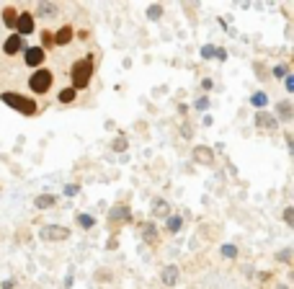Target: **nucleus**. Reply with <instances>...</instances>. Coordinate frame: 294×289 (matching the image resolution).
<instances>
[{"instance_id":"a878e982","label":"nucleus","mask_w":294,"mask_h":289,"mask_svg":"<svg viewBox=\"0 0 294 289\" xmlns=\"http://www.w3.org/2000/svg\"><path fill=\"white\" fill-rule=\"evenodd\" d=\"M214 52H217L214 47H204V49H201V57H204V60H209V57H214Z\"/></svg>"},{"instance_id":"39448f33","label":"nucleus","mask_w":294,"mask_h":289,"mask_svg":"<svg viewBox=\"0 0 294 289\" xmlns=\"http://www.w3.org/2000/svg\"><path fill=\"white\" fill-rule=\"evenodd\" d=\"M16 29H18V37H29V34L34 31V16L21 13L18 21H16Z\"/></svg>"},{"instance_id":"c85d7f7f","label":"nucleus","mask_w":294,"mask_h":289,"mask_svg":"<svg viewBox=\"0 0 294 289\" xmlns=\"http://www.w3.org/2000/svg\"><path fill=\"white\" fill-rule=\"evenodd\" d=\"M65 194H67V196H75V194H77V186H67Z\"/></svg>"},{"instance_id":"4468645a","label":"nucleus","mask_w":294,"mask_h":289,"mask_svg":"<svg viewBox=\"0 0 294 289\" xmlns=\"http://www.w3.org/2000/svg\"><path fill=\"white\" fill-rule=\"evenodd\" d=\"M3 21H5V26H16L18 13H16L13 8H5V10H3Z\"/></svg>"},{"instance_id":"f03ea898","label":"nucleus","mask_w":294,"mask_h":289,"mask_svg":"<svg viewBox=\"0 0 294 289\" xmlns=\"http://www.w3.org/2000/svg\"><path fill=\"white\" fill-rule=\"evenodd\" d=\"M0 101H5V106L16 109L21 114H37V101H31V98L21 96V93H3Z\"/></svg>"},{"instance_id":"9d476101","label":"nucleus","mask_w":294,"mask_h":289,"mask_svg":"<svg viewBox=\"0 0 294 289\" xmlns=\"http://www.w3.org/2000/svg\"><path fill=\"white\" fill-rule=\"evenodd\" d=\"M109 219H114V222H119V219H132L129 206H114V209L109 212Z\"/></svg>"},{"instance_id":"cd10ccee","label":"nucleus","mask_w":294,"mask_h":289,"mask_svg":"<svg viewBox=\"0 0 294 289\" xmlns=\"http://www.w3.org/2000/svg\"><path fill=\"white\" fill-rule=\"evenodd\" d=\"M196 106H199V109H207V106H209V98H199Z\"/></svg>"},{"instance_id":"dca6fc26","label":"nucleus","mask_w":294,"mask_h":289,"mask_svg":"<svg viewBox=\"0 0 294 289\" xmlns=\"http://www.w3.org/2000/svg\"><path fill=\"white\" fill-rule=\"evenodd\" d=\"M142 235H145V240H147V243H157V233H155V225H147V227L142 230Z\"/></svg>"},{"instance_id":"393cba45","label":"nucleus","mask_w":294,"mask_h":289,"mask_svg":"<svg viewBox=\"0 0 294 289\" xmlns=\"http://www.w3.org/2000/svg\"><path fill=\"white\" fill-rule=\"evenodd\" d=\"M235 253H237V248H235V246H224V248H222V256H227V258H230V256H235Z\"/></svg>"},{"instance_id":"423d86ee","label":"nucleus","mask_w":294,"mask_h":289,"mask_svg":"<svg viewBox=\"0 0 294 289\" xmlns=\"http://www.w3.org/2000/svg\"><path fill=\"white\" fill-rule=\"evenodd\" d=\"M21 49H24V39H21L18 34L8 37V39H5V44H3V52H5V54H18Z\"/></svg>"},{"instance_id":"bb28decb","label":"nucleus","mask_w":294,"mask_h":289,"mask_svg":"<svg viewBox=\"0 0 294 289\" xmlns=\"http://www.w3.org/2000/svg\"><path fill=\"white\" fill-rule=\"evenodd\" d=\"M284 219H287V225H292V219H294V209H287V212H284Z\"/></svg>"},{"instance_id":"7c9ffc66","label":"nucleus","mask_w":294,"mask_h":289,"mask_svg":"<svg viewBox=\"0 0 294 289\" xmlns=\"http://www.w3.org/2000/svg\"><path fill=\"white\" fill-rule=\"evenodd\" d=\"M287 90H294V78H287Z\"/></svg>"},{"instance_id":"c756f323","label":"nucleus","mask_w":294,"mask_h":289,"mask_svg":"<svg viewBox=\"0 0 294 289\" xmlns=\"http://www.w3.org/2000/svg\"><path fill=\"white\" fill-rule=\"evenodd\" d=\"M284 73H287V67H281V65H279V67H276V70H274V75H279V78H281V75H284Z\"/></svg>"},{"instance_id":"5701e85b","label":"nucleus","mask_w":294,"mask_h":289,"mask_svg":"<svg viewBox=\"0 0 294 289\" xmlns=\"http://www.w3.org/2000/svg\"><path fill=\"white\" fill-rule=\"evenodd\" d=\"M279 114H281V119H289L292 117V109H289V103H279Z\"/></svg>"},{"instance_id":"7ed1b4c3","label":"nucleus","mask_w":294,"mask_h":289,"mask_svg":"<svg viewBox=\"0 0 294 289\" xmlns=\"http://www.w3.org/2000/svg\"><path fill=\"white\" fill-rule=\"evenodd\" d=\"M39 238L47 240V243H62V240L70 238V230L62 227V225H44L39 230Z\"/></svg>"},{"instance_id":"4be33fe9","label":"nucleus","mask_w":294,"mask_h":289,"mask_svg":"<svg viewBox=\"0 0 294 289\" xmlns=\"http://www.w3.org/2000/svg\"><path fill=\"white\" fill-rule=\"evenodd\" d=\"M41 41H44V47H47V49H49V47H54V34L44 31V34H41Z\"/></svg>"},{"instance_id":"a211bd4d","label":"nucleus","mask_w":294,"mask_h":289,"mask_svg":"<svg viewBox=\"0 0 294 289\" xmlns=\"http://www.w3.org/2000/svg\"><path fill=\"white\" fill-rule=\"evenodd\" d=\"M147 16H150L152 21H157L163 16V5H150V8H147Z\"/></svg>"},{"instance_id":"0eeeda50","label":"nucleus","mask_w":294,"mask_h":289,"mask_svg":"<svg viewBox=\"0 0 294 289\" xmlns=\"http://www.w3.org/2000/svg\"><path fill=\"white\" fill-rule=\"evenodd\" d=\"M194 160L196 163H201V165H207V163H212L214 160V153H212V147H194Z\"/></svg>"},{"instance_id":"aec40b11","label":"nucleus","mask_w":294,"mask_h":289,"mask_svg":"<svg viewBox=\"0 0 294 289\" xmlns=\"http://www.w3.org/2000/svg\"><path fill=\"white\" fill-rule=\"evenodd\" d=\"M163 214H168V202H157L155 204V217H163ZM171 217V214H168Z\"/></svg>"},{"instance_id":"f3484780","label":"nucleus","mask_w":294,"mask_h":289,"mask_svg":"<svg viewBox=\"0 0 294 289\" xmlns=\"http://www.w3.org/2000/svg\"><path fill=\"white\" fill-rule=\"evenodd\" d=\"M60 101H62V103H73V101H75V90H73V88H65L62 93H60Z\"/></svg>"},{"instance_id":"2eb2a0df","label":"nucleus","mask_w":294,"mask_h":289,"mask_svg":"<svg viewBox=\"0 0 294 289\" xmlns=\"http://www.w3.org/2000/svg\"><path fill=\"white\" fill-rule=\"evenodd\" d=\"M165 227H168V233H178V230H181V217H168L165 219Z\"/></svg>"},{"instance_id":"9b49d317","label":"nucleus","mask_w":294,"mask_h":289,"mask_svg":"<svg viewBox=\"0 0 294 289\" xmlns=\"http://www.w3.org/2000/svg\"><path fill=\"white\" fill-rule=\"evenodd\" d=\"M70 39H73V29L70 26H62L57 34H54V44H60V47H62V44H67Z\"/></svg>"},{"instance_id":"20e7f679","label":"nucleus","mask_w":294,"mask_h":289,"mask_svg":"<svg viewBox=\"0 0 294 289\" xmlns=\"http://www.w3.org/2000/svg\"><path fill=\"white\" fill-rule=\"evenodd\" d=\"M29 85H31L34 93H47L52 88V73L49 70H37L29 78Z\"/></svg>"},{"instance_id":"6e6552de","label":"nucleus","mask_w":294,"mask_h":289,"mask_svg":"<svg viewBox=\"0 0 294 289\" xmlns=\"http://www.w3.org/2000/svg\"><path fill=\"white\" fill-rule=\"evenodd\" d=\"M160 279H163L165 287H176V282H178V266H165L163 274H160Z\"/></svg>"},{"instance_id":"ddd939ff","label":"nucleus","mask_w":294,"mask_h":289,"mask_svg":"<svg viewBox=\"0 0 294 289\" xmlns=\"http://www.w3.org/2000/svg\"><path fill=\"white\" fill-rule=\"evenodd\" d=\"M54 202H57V199H54L52 194H41V196H37V202H34V204H37L39 209H49V206H54Z\"/></svg>"},{"instance_id":"f257e3e1","label":"nucleus","mask_w":294,"mask_h":289,"mask_svg":"<svg viewBox=\"0 0 294 289\" xmlns=\"http://www.w3.org/2000/svg\"><path fill=\"white\" fill-rule=\"evenodd\" d=\"M90 75H93V62L90 57H83L73 65V90H83L90 83Z\"/></svg>"},{"instance_id":"1a4fd4ad","label":"nucleus","mask_w":294,"mask_h":289,"mask_svg":"<svg viewBox=\"0 0 294 289\" xmlns=\"http://www.w3.org/2000/svg\"><path fill=\"white\" fill-rule=\"evenodd\" d=\"M41 60H44V49H41V47H31V49H26V65L37 67V65H41Z\"/></svg>"},{"instance_id":"b1692460","label":"nucleus","mask_w":294,"mask_h":289,"mask_svg":"<svg viewBox=\"0 0 294 289\" xmlns=\"http://www.w3.org/2000/svg\"><path fill=\"white\" fill-rule=\"evenodd\" d=\"M114 150H116V153H124V150H127V140H124V137H116V140H114Z\"/></svg>"},{"instance_id":"6ab92c4d","label":"nucleus","mask_w":294,"mask_h":289,"mask_svg":"<svg viewBox=\"0 0 294 289\" xmlns=\"http://www.w3.org/2000/svg\"><path fill=\"white\" fill-rule=\"evenodd\" d=\"M77 225L80 227H93V217L90 214H77Z\"/></svg>"},{"instance_id":"f8f14e48","label":"nucleus","mask_w":294,"mask_h":289,"mask_svg":"<svg viewBox=\"0 0 294 289\" xmlns=\"http://www.w3.org/2000/svg\"><path fill=\"white\" fill-rule=\"evenodd\" d=\"M256 122H258V126H263V129H271V126H276V117H271V114H258L256 117Z\"/></svg>"},{"instance_id":"412c9836","label":"nucleus","mask_w":294,"mask_h":289,"mask_svg":"<svg viewBox=\"0 0 294 289\" xmlns=\"http://www.w3.org/2000/svg\"><path fill=\"white\" fill-rule=\"evenodd\" d=\"M266 103H268V101H266V93H256V96H253V106H258V109H263V106H266Z\"/></svg>"}]
</instances>
